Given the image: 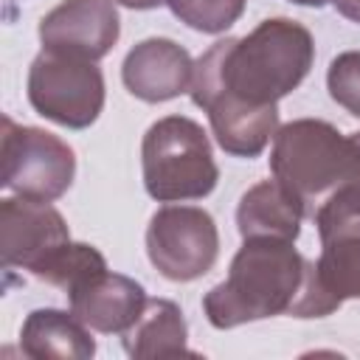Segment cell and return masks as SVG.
Returning a JSON list of instances; mask_svg holds the SVG:
<instances>
[{"mask_svg":"<svg viewBox=\"0 0 360 360\" xmlns=\"http://www.w3.org/2000/svg\"><path fill=\"white\" fill-rule=\"evenodd\" d=\"M315 56L312 34L295 20H264L242 39L214 42L191 76V101L231 96L250 107H270L295 90Z\"/></svg>","mask_w":360,"mask_h":360,"instance_id":"cell-1","label":"cell"},{"mask_svg":"<svg viewBox=\"0 0 360 360\" xmlns=\"http://www.w3.org/2000/svg\"><path fill=\"white\" fill-rule=\"evenodd\" d=\"M304 262L287 239H245L231 262L228 278L202 298L211 326L231 329L290 312L304 278Z\"/></svg>","mask_w":360,"mask_h":360,"instance_id":"cell-2","label":"cell"},{"mask_svg":"<svg viewBox=\"0 0 360 360\" xmlns=\"http://www.w3.org/2000/svg\"><path fill=\"white\" fill-rule=\"evenodd\" d=\"M270 169L315 214V202L340 186L360 183V146L332 124L298 118L273 135Z\"/></svg>","mask_w":360,"mask_h":360,"instance_id":"cell-3","label":"cell"},{"mask_svg":"<svg viewBox=\"0 0 360 360\" xmlns=\"http://www.w3.org/2000/svg\"><path fill=\"white\" fill-rule=\"evenodd\" d=\"M143 186L158 202L200 200L217 186V163L208 135L186 115H166L155 121L141 146Z\"/></svg>","mask_w":360,"mask_h":360,"instance_id":"cell-4","label":"cell"},{"mask_svg":"<svg viewBox=\"0 0 360 360\" xmlns=\"http://www.w3.org/2000/svg\"><path fill=\"white\" fill-rule=\"evenodd\" d=\"M31 107L62 127L84 129L104 107V79L96 62L42 51L28 70Z\"/></svg>","mask_w":360,"mask_h":360,"instance_id":"cell-5","label":"cell"},{"mask_svg":"<svg viewBox=\"0 0 360 360\" xmlns=\"http://www.w3.org/2000/svg\"><path fill=\"white\" fill-rule=\"evenodd\" d=\"M0 160L3 186L20 197L39 202L62 197L76 172L73 149L65 141L37 127H20L8 115H3Z\"/></svg>","mask_w":360,"mask_h":360,"instance_id":"cell-6","label":"cell"},{"mask_svg":"<svg viewBox=\"0 0 360 360\" xmlns=\"http://www.w3.org/2000/svg\"><path fill=\"white\" fill-rule=\"evenodd\" d=\"M149 262L172 281H191L205 276L219 253L217 225L208 211L194 205L160 208L146 231Z\"/></svg>","mask_w":360,"mask_h":360,"instance_id":"cell-7","label":"cell"},{"mask_svg":"<svg viewBox=\"0 0 360 360\" xmlns=\"http://www.w3.org/2000/svg\"><path fill=\"white\" fill-rule=\"evenodd\" d=\"M70 242L62 214L39 200L8 197L0 202V259L3 267L37 270Z\"/></svg>","mask_w":360,"mask_h":360,"instance_id":"cell-8","label":"cell"},{"mask_svg":"<svg viewBox=\"0 0 360 360\" xmlns=\"http://www.w3.org/2000/svg\"><path fill=\"white\" fill-rule=\"evenodd\" d=\"M42 51L101 59L118 39V11L112 0H65L39 22Z\"/></svg>","mask_w":360,"mask_h":360,"instance_id":"cell-9","label":"cell"},{"mask_svg":"<svg viewBox=\"0 0 360 360\" xmlns=\"http://www.w3.org/2000/svg\"><path fill=\"white\" fill-rule=\"evenodd\" d=\"M194 62L172 39H143L138 42L121 68L127 90L141 101H169L191 87Z\"/></svg>","mask_w":360,"mask_h":360,"instance_id":"cell-10","label":"cell"},{"mask_svg":"<svg viewBox=\"0 0 360 360\" xmlns=\"http://www.w3.org/2000/svg\"><path fill=\"white\" fill-rule=\"evenodd\" d=\"M143 287L121 273H98L70 292V312L96 332H124L143 309Z\"/></svg>","mask_w":360,"mask_h":360,"instance_id":"cell-11","label":"cell"},{"mask_svg":"<svg viewBox=\"0 0 360 360\" xmlns=\"http://www.w3.org/2000/svg\"><path fill=\"white\" fill-rule=\"evenodd\" d=\"M307 205L281 183V180H262L253 188H248L236 208V225L242 239H287L295 242L301 231Z\"/></svg>","mask_w":360,"mask_h":360,"instance_id":"cell-12","label":"cell"},{"mask_svg":"<svg viewBox=\"0 0 360 360\" xmlns=\"http://www.w3.org/2000/svg\"><path fill=\"white\" fill-rule=\"evenodd\" d=\"M20 346L31 360H87L96 352L87 326L62 309H34L22 323Z\"/></svg>","mask_w":360,"mask_h":360,"instance_id":"cell-13","label":"cell"},{"mask_svg":"<svg viewBox=\"0 0 360 360\" xmlns=\"http://www.w3.org/2000/svg\"><path fill=\"white\" fill-rule=\"evenodd\" d=\"M121 335L127 354L135 360L194 354L186 346V318L180 307L166 298H146L141 315Z\"/></svg>","mask_w":360,"mask_h":360,"instance_id":"cell-14","label":"cell"},{"mask_svg":"<svg viewBox=\"0 0 360 360\" xmlns=\"http://www.w3.org/2000/svg\"><path fill=\"white\" fill-rule=\"evenodd\" d=\"M315 273L338 304L346 298H360V231L323 236Z\"/></svg>","mask_w":360,"mask_h":360,"instance_id":"cell-15","label":"cell"},{"mask_svg":"<svg viewBox=\"0 0 360 360\" xmlns=\"http://www.w3.org/2000/svg\"><path fill=\"white\" fill-rule=\"evenodd\" d=\"M104 270H107L104 256L96 248H90L84 242H68L37 270V278H42L70 295L73 290H79L82 284H87L93 276H98Z\"/></svg>","mask_w":360,"mask_h":360,"instance_id":"cell-16","label":"cell"},{"mask_svg":"<svg viewBox=\"0 0 360 360\" xmlns=\"http://www.w3.org/2000/svg\"><path fill=\"white\" fill-rule=\"evenodd\" d=\"M166 6L188 28L202 34H219L239 20L245 0H166Z\"/></svg>","mask_w":360,"mask_h":360,"instance_id":"cell-17","label":"cell"},{"mask_svg":"<svg viewBox=\"0 0 360 360\" xmlns=\"http://www.w3.org/2000/svg\"><path fill=\"white\" fill-rule=\"evenodd\" d=\"M329 96L352 115L360 118V51H346L332 59L326 73Z\"/></svg>","mask_w":360,"mask_h":360,"instance_id":"cell-18","label":"cell"},{"mask_svg":"<svg viewBox=\"0 0 360 360\" xmlns=\"http://www.w3.org/2000/svg\"><path fill=\"white\" fill-rule=\"evenodd\" d=\"M346 20L352 22H360V0H329Z\"/></svg>","mask_w":360,"mask_h":360,"instance_id":"cell-19","label":"cell"},{"mask_svg":"<svg viewBox=\"0 0 360 360\" xmlns=\"http://www.w3.org/2000/svg\"><path fill=\"white\" fill-rule=\"evenodd\" d=\"M115 3H121V6H127V8H158V6H163L166 0H115Z\"/></svg>","mask_w":360,"mask_h":360,"instance_id":"cell-20","label":"cell"},{"mask_svg":"<svg viewBox=\"0 0 360 360\" xmlns=\"http://www.w3.org/2000/svg\"><path fill=\"white\" fill-rule=\"evenodd\" d=\"M290 3H298V6H315V8H318V6H323L326 0H290Z\"/></svg>","mask_w":360,"mask_h":360,"instance_id":"cell-21","label":"cell"},{"mask_svg":"<svg viewBox=\"0 0 360 360\" xmlns=\"http://www.w3.org/2000/svg\"><path fill=\"white\" fill-rule=\"evenodd\" d=\"M352 138H354V141H357V146H360V132H357V135H352Z\"/></svg>","mask_w":360,"mask_h":360,"instance_id":"cell-22","label":"cell"}]
</instances>
